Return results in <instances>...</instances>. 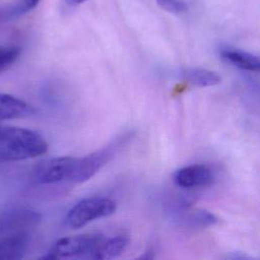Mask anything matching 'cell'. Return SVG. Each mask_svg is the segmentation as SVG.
I'll return each mask as SVG.
<instances>
[{
    "label": "cell",
    "mask_w": 260,
    "mask_h": 260,
    "mask_svg": "<svg viewBox=\"0 0 260 260\" xmlns=\"http://www.w3.org/2000/svg\"><path fill=\"white\" fill-rule=\"evenodd\" d=\"M49 145L38 132L17 126H0V161H19L45 154Z\"/></svg>",
    "instance_id": "cell-1"
},
{
    "label": "cell",
    "mask_w": 260,
    "mask_h": 260,
    "mask_svg": "<svg viewBox=\"0 0 260 260\" xmlns=\"http://www.w3.org/2000/svg\"><path fill=\"white\" fill-rule=\"evenodd\" d=\"M116 209V202L110 198L102 196L87 197L68 210L64 218V224L69 229L77 230L95 219L112 215Z\"/></svg>",
    "instance_id": "cell-2"
},
{
    "label": "cell",
    "mask_w": 260,
    "mask_h": 260,
    "mask_svg": "<svg viewBox=\"0 0 260 260\" xmlns=\"http://www.w3.org/2000/svg\"><path fill=\"white\" fill-rule=\"evenodd\" d=\"M105 240L101 234H83L59 239L42 259H92V255Z\"/></svg>",
    "instance_id": "cell-3"
},
{
    "label": "cell",
    "mask_w": 260,
    "mask_h": 260,
    "mask_svg": "<svg viewBox=\"0 0 260 260\" xmlns=\"http://www.w3.org/2000/svg\"><path fill=\"white\" fill-rule=\"evenodd\" d=\"M124 140L125 137H121L93 152L82 157H77L71 182L82 183L91 179L115 155Z\"/></svg>",
    "instance_id": "cell-4"
},
{
    "label": "cell",
    "mask_w": 260,
    "mask_h": 260,
    "mask_svg": "<svg viewBox=\"0 0 260 260\" xmlns=\"http://www.w3.org/2000/svg\"><path fill=\"white\" fill-rule=\"evenodd\" d=\"M77 157L59 156L39 164L34 171V181L38 184L48 185L70 181L75 171Z\"/></svg>",
    "instance_id": "cell-5"
},
{
    "label": "cell",
    "mask_w": 260,
    "mask_h": 260,
    "mask_svg": "<svg viewBox=\"0 0 260 260\" xmlns=\"http://www.w3.org/2000/svg\"><path fill=\"white\" fill-rule=\"evenodd\" d=\"M42 219V215L28 208H12L0 215V234H28Z\"/></svg>",
    "instance_id": "cell-6"
},
{
    "label": "cell",
    "mask_w": 260,
    "mask_h": 260,
    "mask_svg": "<svg viewBox=\"0 0 260 260\" xmlns=\"http://www.w3.org/2000/svg\"><path fill=\"white\" fill-rule=\"evenodd\" d=\"M215 181L212 169L204 164H195L180 168L173 175V182L183 189L206 187Z\"/></svg>",
    "instance_id": "cell-7"
},
{
    "label": "cell",
    "mask_w": 260,
    "mask_h": 260,
    "mask_svg": "<svg viewBox=\"0 0 260 260\" xmlns=\"http://www.w3.org/2000/svg\"><path fill=\"white\" fill-rule=\"evenodd\" d=\"M35 112V108L25 101L8 93L0 92V121L27 117Z\"/></svg>",
    "instance_id": "cell-8"
},
{
    "label": "cell",
    "mask_w": 260,
    "mask_h": 260,
    "mask_svg": "<svg viewBox=\"0 0 260 260\" xmlns=\"http://www.w3.org/2000/svg\"><path fill=\"white\" fill-rule=\"evenodd\" d=\"M28 245V234L4 235L0 238V259L15 260L24 256Z\"/></svg>",
    "instance_id": "cell-9"
},
{
    "label": "cell",
    "mask_w": 260,
    "mask_h": 260,
    "mask_svg": "<svg viewBox=\"0 0 260 260\" xmlns=\"http://www.w3.org/2000/svg\"><path fill=\"white\" fill-rule=\"evenodd\" d=\"M220 56L226 62L231 63L232 65L246 71L251 72H258L260 68L259 58L249 52L239 50V49H232V48H224L220 51Z\"/></svg>",
    "instance_id": "cell-10"
},
{
    "label": "cell",
    "mask_w": 260,
    "mask_h": 260,
    "mask_svg": "<svg viewBox=\"0 0 260 260\" xmlns=\"http://www.w3.org/2000/svg\"><path fill=\"white\" fill-rule=\"evenodd\" d=\"M182 78L197 87H207L214 86L220 83L221 77L215 71L202 69V68H183L180 72Z\"/></svg>",
    "instance_id": "cell-11"
},
{
    "label": "cell",
    "mask_w": 260,
    "mask_h": 260,
    "mask_svg": "<svg viewBox=\"0 0 260 260\" xmlns=\"http://www.w3.org/2000/svg\"><path fill=\"white\" fill-rule=\"evenodd\" d=\"M129 239L125 235L105 239L92 255V259L107 260L119 257L128 247Z\"/></svg>",
    "instance_id": "cell-12"
},
{
    "label": "cell",
    "mask_w": 260,
    "mask_h": 260,
    "mask_svg": "<svg viewBox=\"0 0 260 260\" xmlns=\"http://www.w3.org/2000/svg\"><path fill=\"white\" fill-rule=\"evenodd\" d=\"M40 0H16L15 2L0 6V24L18 18L35 9Z\"/></svg>",
    "instance_id": "cell-13"
},
{
    "label": "cell",
    "mask_w": 260,
    "mask_h": 260,
    "mask_svg": "<svg viewBox=\"0 0 260 260\" xmlns=\"http://www.w3.org/2000/svg\"><path fill=\"white\" fill-rule=\"evenodd\" d=\"M20 48L14 45L0 44V73L8 69L19 57Z\"/></svg>",
    "instance_id": "cell-14"
},
{
    "label": "cell",
    "mask_w": 260,
    "mask_h": 260,
    "mask_svg": "<svg viewBox=\"0 0 260 260\" xmlns=\"http://www.w3.org/2000/svg\"><path fill=\"white\" fill-rule=\"evenodd\" d=\"M189 220L194 226H210L217 222V217L207 210H196L190 213Z\"/></svg>",
    "instance_id": "cell-15"
},
{
    "label": "cell",
    "mask_w": 260,
    "mask_h": 260,
    "mask_svg": "<svg viewBox=\"0 0 260 260\" xmlns=\"http://www.w3.org/2000/svg\"><path fill=\"white\" fill-rule=\"evenodd\" d=\"M155 3L160 9L173 14H180L187 10V4L181 0H155Z\"/></svg>",
    "instance_id": "cell-16"
},
{
    "label": "cell",
    "mask_w": 260,
    "mask_h": 260,
    "mask_svg": "<svg viewBox=\"0 0 260 260\" xmlns=\"http://www.w3.org/2000/svg\"><path fill=\"white\" fill-rule=\"evenodd\" d=\"M72 1H74L75 3H77V4H80V3H84V2H86L87 0H72Z\"/></svg>",
    "instance_id": "cell-17"
}]
</instances>
